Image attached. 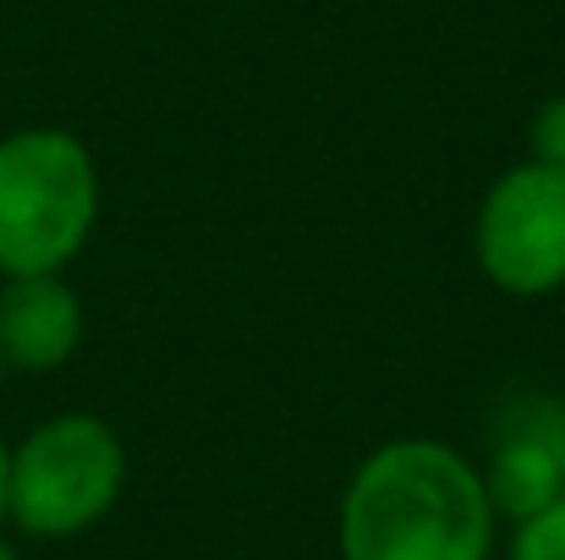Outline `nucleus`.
Returning <instances> with one entry per match:
<instances>
[{
	"label": "nucleus",
	"instance_id": "5",
	"mask_svg": "<svg viewBox=\"0 0 565 560\" xmlns=\"http://www.w3.org/2000/svg\"><path fill=\"white\" fill-rule=\"evenodd\" d=\"M483 489L500 517H527L565 495V406L550 395L511 401L494 423V445L483 462Z\"/></svg>",
	"mask_w": 565,
	"mask_h": 560
},
{
	"label": "nucleus",
	"instance_id": "6",
	"mask_svg": "<svg viewBox=\"0 0 565 560\" xmlns=\"http://www.w3.org/2000/svg\"><path fill=\"white\" fill-rule=\"evenodd\" d=\"M83 347V297L66 275H6L0 281V352L6 369L55 373Z\"/></svg>",
	"mask_w": 565,
	"mask_h": 560
},
{
	"label": "nucleus",
	"instance_id": "7",
	"mask_svg": "<svg viewBox=\"0 0 565 560\" xmlns=\"http://www.w3.org/2000/svg\"><path fill=\"white\" fill-rule=\"evenodd\" d=\"M511 560H565V495L511 522Z\"/></svg>",
	"mask_w": 565,
	"mask_h": 560
},
{
	"label": "nucleus",
	"instance_id": "3",
	"mask_svg": "<svg viewBox=\"0 0 565 560\" xmlns=\"http://www.w3.org/2000/svg\"><path fill=\"white\" fill-rule=\"evenodd\" d=\"M127 489V445L94 412L33 423L6 456V522L28 539H77L116 511Z\"/></svg>",
	"mask_w": 565,
	"mask_h": 560
},
{
	"label": "nucleus",
	"instance_id": "4",
	"mask_svg": "<svg viewBox=\"0 0 565 560\" xmlns=\"http://www.w3.org/2000/svg\"><path fill=\"white\" fill-rule=\"evenodd\" d=\"M472 253L494 292L550 297L565 286V171L522 160L500 171L472 220Z\"/></svg>",
	"mask_w": 565,
	"mask_h": 560
},
{
	"label": "nucleus",
	"instance_id": "2",
	"mask_svg": "<svg viewBox=\"0 0 565 560\" xmlns=\"http://www.w3.org/2000/svg\"><path fill=\"white\" fill-rule=\"evenodd\" d=\"M99 225V166L66 127L0 138V281L66 275Z\"/></svg>",
	"mask_w": 565,
	"mask_h": 560
},
{
	"label": "nucleus",
	"instance_id": "8",
	"mask_svg": "<svg viewBox=\"0 0 565 560\" xmlns=\"http://www.w3.org/2000/svg\"><path fill=\"white\" fill-rule=\"evenodd\" d=\"M533 160L565 171V94L539 105V116H533Z\"/></svg>",
	"mask_w": 565,
	"mask_h": 560
},
{
	"label": "nucleus",
	"instance_id": "11",
	"mask_svg": "<svg viewBox=\"0 0 565 560\" xmlns=\"http://www.w3.org/2000/svg\"><path fill=\"white\" fill-rule=\"evenodd\" d=\"M0 379H6V352H0Z\"/></svg>",
	"mask_w": 565,
	"mask_h": 560
},
{
	"label": "nucleus",
	"instance_id": "10",
	"mask_svg": "<svg viewBox=\"0 0 565 560\" xmlns=\"http://www.w3.org/2000/svg\"><path fill=\"white\" fill-rule=\"evenodd\" d=\"M0 560H22V556H17V545H11V539H0Z\"/></svg>",
	"mask_w": 565,
	"mask_h": 560
},
{
	"label": "nucleus",
	"instance_id": "9",
	"mask_svg": "<svg viewBox=\"0 0 565 560\" xmlns=\"http://www.w3.org/2000/svg\"><path fill=\"white\" fill-rule=\"evenodd\" d=\"M6 456H11V445L0 440V522H6Z\"/></svg>",
	"mask_w": 565,
	"mask_h": 560
},
{
	"label": "nucleus",
	"instance_id": "1",
	"mask_svg": "<svg viewBox=\"0 0 565 560\" xmlns=\"http://www.w3.org/2000/svg\"><path fill=\"white\" fill-rule=\"evenodd\" d=\"M500 511L450 440H384L341 489V560H489Z\"/></svg>",
	"mask_w": 565,
	"mask_h": 560
}]
</instances>
